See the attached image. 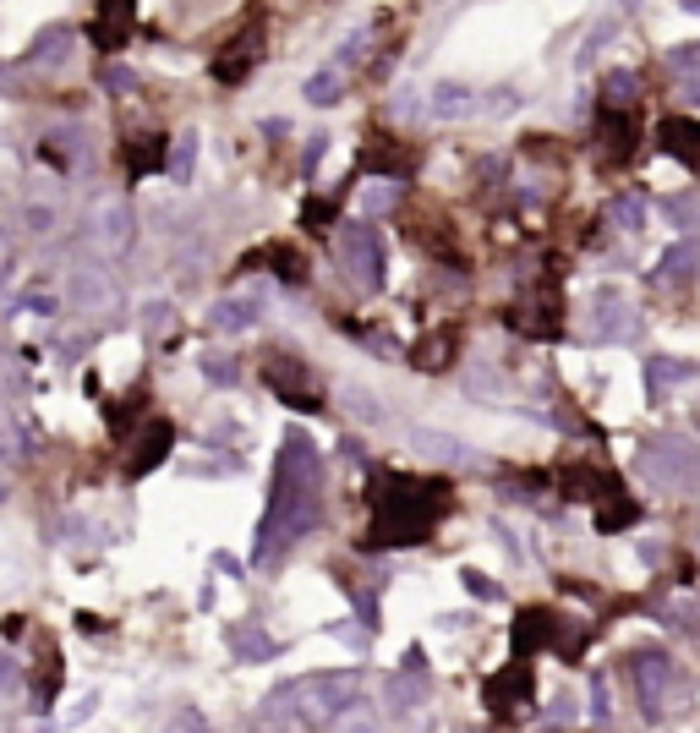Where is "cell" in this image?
<instances>
[{"label": "cell", "mask_w": 700, "mask_h": 733, "mask_svg": "<svg viewBox=\"0 0 700 733\" xmlns=\"http://www.w3.org/2000/svg\"><path fill=\"white\" fill-rule=\"evenodd\" d=\"M635 678H640V695H645L651 706H662L667 689L678 684V668H673V657H662V651H640V657H635Z\"/></svg>", "instance_id": "obj_5"}, {"label": "cell", "mask_w": 700, "mask_h": 733, "mask_svg": "<svg viewBox=\"0 0 700 733\" xmlns=\"http://www.w3.org/2000/svg\"><path fill=\"white\" fill-rule=\"evenodd\" d=\"M596 312H602V317H596V328H602V334H618V339H624V334L635 328V317H629V307H624V301H613V307L602 301Z\"/></svg>", "instance_id": "obj_15"}, {"label": "cell", "mask_w": 700, "mask_h": 733, "mask_svg": "<svg viewBox=\"0 0 700 733\" xmlns=\"http://www.w3.org/2000/svg\"><path fill=\"white\" fill-rule=\"evenodd\" d=\"M384 203H395V187H367V192H362V208H367V214L384 208Z\"/></svg>", "instance_id": "obj_20"}, {"label": "cell", "mask_w": 700, "mask_h": 733, "mask_svg": "<svg viewBox=\"0 0 700 733\" xmlns=\"http://www.w3.org/2000/svg\"><path fill=\"white\" fill-rule=\"evenodd\" d=\"M339 88H345L339 67H323V72H312V77H306V99H312V105H334V99H339Z\"/></svg>", "instance_id": "obj_12"}, {"label": "cell", "mask_w": 700, "mask_h": 733, "mask_svg": "<svg viewBox=\"0 0 700 733\" xmlns=\"http://www.w3.org/2000/svg\"><path fill=\"white\" fill-rule=\"evenodd\" d=\"M263 373H268V384H274L290 406H312V395H306V366H295V361H279V356H274V361L263 366Z\"/></svg>", "instance_id": "obj_9"}, {"label": "cell", "mask_w": 700, "mask_h": 733, "mask_svg": "<svg viewBox=\"0 0 700 733\" xmlns=\"http://www.w3.org/2000/svg\"><path fill=\"white\" fill-rule=\"evenodd\" d=\"M695 99H700V88H695Z\"/></svg>", "instance_id": "obj_27"}, {"label": "cell", "mask_w": 700, "mask_h": 733, "mask_svg": "<svg viewBox=\"0 0 700 733\" xmlns=\"http://www.w3.org/2000/svg\"><path fill=\"white\" fill-rule=\"evenodd\" d=\"M170 438H176L170 422H148V428L137 433V449L126 455V471H132V477H148V471L170 455Z\"/></svg>", "instance_id": "obj_6"}, {"label": "cell", "mask_w": 700, "mask_h": 733, "mask_svg": "<svg viewBox=\"0 0 700 733\" xmlns=\"http://www.w3.org/2000/svg\"><path fill=\"white\" fill-rule=\"evenodd\" d=\"M34 67H67L72 61V28H45L39 39H34V56H28Z\"/></svg>", "instance_id": "obj_10"}, {"label": "cell", "mask_w": 700, "mask_h": 733, "mask_svg": "<svg viewBox=\"0 0 700 733\" xmlns=\"http://www.w3.org/2000/svg\"><path fill=\"white\" fill-rule=\"evenodd\" d=\"M7 268H12V236L0 230V274H7Z\"/></svg>", "instance_id": "obj_25"}, {"label": "cell", "mask_w": 700, "mask_h": 733, "mask_svg": "<svg viewBox=\"0 0 700 733\" xmlns=\"http://www.w3.org/2000/svg\"><path fill=\"white\" fill-rule=\"evenodd\" d=\"M12 689H17V662L0 651V695H12Z\"/></svg>", "instance_id": "obj_22"}, {"label": "cell", "mask_w": 700, "mask_h": 733, "mask_svg": "<svg viewBox=\"0 0 700 733\" xmlns=\"http://www.w3.org/2000/svg\"><path fill=\"white\" fill-rule=\"evenodd\" d=\"M339 263H345V279H357L362 290H373L384 279V241H378V230L373 225H345Z\"/></svg>", "instance_id": "obj_2"}, {"label": "cell", "mask_w": 700, "mask_h": 733, "mask_svg": "<svg viewBox=\"0 0 700 733\" xmlns=\"http://www.w3.org/2000/svg\"><path fill=\"white\" fill-rule=\"evenodd\" d=\"M689 263H695V247H673V252L662 257V268H656V274H662V279H684V274H689Z\"/></svg>", "instance_id": "obj_18"}, {"label": "cell", "mask_w": 700, "mask_h": 733, "mask_svg": "<svg viewBox=\"0 0 700 733\" xmlns=\"http://www.w3.org/2000/svg\"><path fill=\"white\" fill-rule=\"evenodd\" d=\"M317 488H323L317 449H312V438L290 433L285 449H279V466H274V493H268V520H263L257 553L290 548V542L317 520Z\"/></svg>", "instance_id": "obj_1"}, {"label": "cell", "mask_w": 700, "mask_h": 733, "mask_svg": "<svg viewBox=\"0 0 700 733\" xmlns=\"http://www.w3.org/2000/svg\"><path fill=\"white\" fill-rule=\"evenodd\" d=\"M12 438H17V428L0 417V460H17V455H23V449H12Z\"/></svg>", "instance_id": "obj_21"}, {"label": "cell", "mask_w": 700, "mask_h": 733, "mask_svg": "<svg viewBox=\"0 0 700 733\" xmlns=\"http://www.w3.org/2000/svg\"><path fill=\"white\" fill-rule=\"evenodd\" d=\"M105 88H137V77L126 67H105Z\"/></svg>", "instance_id": "obj_23"}, {"label": "cell", "mask_w": 700, "mask_h": 733, "mask_svg": "<svg viewBox=\"0 0 700 733\" xmlns=\"http://www.w3.org/2000/svg\"><path fill=\"white\" fill-rule=\"evenodd\" d=\"M208 323H214L219 334H246V328L257 323V301H252V296H225V301H214Z\"/></svg>", "instance_id": "obj_7"}, {"label": "cell", "mask_w": 700, "mask_h": 733, "mask_svg": "<svg viewBox=\"0 0 700 733\" xmlns=\"http://www.w3.org/2000/svg\"><path fill=\"white\" fill-rule=\"evenodd\" d=\"M23 225H28L34 236H50V230H56V208H50V203H28V208H23Z\"/></svg>", "instance_id": "obj_17"}, {"label": "cell", "mask_w": 700, "mask_h": 733, "mask_svg": "<svg viewBox=\"0 0 700 733\" xmlns=\"http://www.w3.org/2000/svg\"><path fill=\"white\" fill-rule=\"evenodd\" d=\"M695 471H700V460L678 438H662L656 449H645V477L651 482H689Z\"/></svg>", "instance_id": "obj_3"}, {"label": "cell", "mask_w": 700, "mask_h": 733, "mask_svg": "<svg viewBox=\"0 0 700 733\" xmlns=\"http://www.w3.org/2000/svg\"><path fill=\"white\" fill-rule=\"evenodd\" d=\"M246 67H252V39H236V45H230V56H219V77H225V83H236Z\"/></svg>", "instance_id": "obj_14"}, {"label": "cell", "mask_w": 700, "mask_h": 733, "mask_svg": "<svg viewBox=\"0 0 700 733\" xmlns=\"http://www.w3.org/2000/svg\"><path fill=\"white\" fill-rule=\"evenodd\" d=\"M192 159H197V132H181V143H176V154H170L176 181H186V176H192Z\"/></svg>", "instance_id": "obj_16"}, {"label": "cell", "mask_w": 700, "mask_h": 733, "mask_svg": "<svg viewBox=\"0 0 700 733\" xmlns=\"http://www.w3.org/2000/svg\"><path fill=\"white\" fill-rule=\"evenodd\" d=\"M203 373H208V378H219V384H230V378H236V366H230V361H214V356H208V361H203Z\"/></svg>", "instance_id": "obj_24"}, {"label": "cell", "mask_w": 700, "mask_h": 733, "mask_svg": "<svg viewBox=\"0 0 700 733\" xmlns=\"http://www.w3.org/2000/svg\"><path fill=\"white\" fill-rule=\"evenodd\" d=\"M427 110H433V116H444V121H460V116H471V110H476V94H471V88H460V83H438V88H433V99H427Z\"/></svg>", "instance_id": "obj_11"}, {"label": "cell", "mask_w": 700, "mask_h": 733, "mask_svg": "<svg viewBox=\"0 0 700 733\" xmlns=\"http://www.w3.org/2000/svg\"><path fill=\"white\" fill-rule=\"evenodd\" d=\"M165 159V143L159 137H137L132 148H126V165H132V176H143V170H154Z\"/></svg>", "instance_id": "obj_13"}, {"label": "cell", "mask_w": 700, "mask_h": 733, "mask_svg": "<svg viewBox=\"0 0 700 733\" xmlns=\"http://www.w3.org/2000/svg\"><path fill=\"white\" fill-rule=\"evenodd\" d=\"M94 241H99L105 252H126V247H132V208H126L121 197H105V203L94 208Z\"/></svg>", "instance_id": "obj_4"}, {"label": "cell", "mask_w": 700, "mask_h": 733, "mask_svg": "<svg viewBox=\"0 0 700 733\" xmlns=\"http://www.w3.org/2000/svg\"><path fill=\"white\" fill-rule=\"evenodd\" d=\"M170 323V307H148V328H165Z\"/></svg>", "instance_id": "obj_26"}, {"label": "cell", "mask_w": 700, "mask_h": 733, "mask_svg": "<svg viewBox=\"0 0 700 733\" xmlns=\"http://www.w3.org/2000/svg\"><path fill=\"white\" fill-rule=\"evenodd\" d=\"M132 28V0H99V23H94V39L105 50H116Z\"/></svg>", "instance_id": "obj_8"}, {"label": "cell", "mask_w": 700, "mask_h": 733, "mask_svg": "<svg viewBox=\"0 0 700 733\" xmlns=\"http://www.w3.org/2000/svg\"><path fill=\"white\" fill-rule=\"evenodd\" d=\"M230 640H236V651H246V657H263V651H268V640H263L257 629H236Z\"/></svg>", "instance_id": "obj_19"}]
</instances>
